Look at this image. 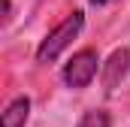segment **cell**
I'll return each mask as SVG.
<instances>
[{"mask_svg": "<svg viewBox=\"0 0 130 127\" xmlns=\"http://www.w3.org/2000/svg\"><path fill=\"white\" fill-rule=\"evenodd\" d=\"M127 73H130V45H121V49H115V52L106 58L103 70H100V76H103V88H106V91H115L118 82H121Z\"/></svg>", "mask_w": 130, "mask_h": 127, "instance_id": "3", "label": "cell"}, {"mask_svg": "<svg viewBox=\"0 0 130 127\" xmlns=\"http://www.w3.org/2000/svg\"><path fill=\"white\" fill-rule=\"evenodd\" d=\"M30 118V97L18 94L6 109H3V127H24Z\"/></svg>", "mask_w": 130, "mask_h": 127, "instance_id": "4", "label": "cell"}, {"mask_svg": "<svg viewBox=\"0 0 130 127\" xmlns=\"http://www.w3.org/2000/svg\"><path fill=\"white\" fill-rule=\"evenodd\" d=\"M76 127H112V118H109V112H103V109H88V112L79 118Z\"/></svg>", "mask_w": 130, "mask_h": 127, "instance_id": "5", "label": "cell"}, {"mask_svg": "<svg viewBox=\"0 0 130 127\" xmlns=\"http://www.w3.org/2000/svg\"><path fill=\"white\" fill-rule=\"evenodd\" d=\"M85 27V12H70L61 24H55L52 30L42 36V42H39V49H36V64H55L61 58V52L73 45V39L82 33Z\"/></svg>", "mask_w": 130, "mask_h": 127, "instance_id": "1", "label": "cell"}, {"mask_svg": "<svg viewBox=\"0 0 130 127\" xmlns=\"http://www.w3.org/2000/svg\"><path fill=\"white\" fill-rule=\"evenodd\" d=\"M88 3H91V6H106L109 0H88Z\"/></svg>", "mask_w": 130, "mask_h": 127, "instance_id": "6", "label": "cell"}, {"mask_svg": "<svg viewBox=\"0 0 130 127\" xmlns=\"http://www.w3.org/2000/svg\"><path fill=\"white\" fill-rule=\"evenodd\" d=\"M103 70V64H100V55L94 49H79L70 61L64 64V85L67 88H73V91H82V88H88L94 79H97V73Z\"/></svg>", "mask_w": 130, "mask_h": 127, "instance_id": "2", "label": "cell"}]
</instances>
